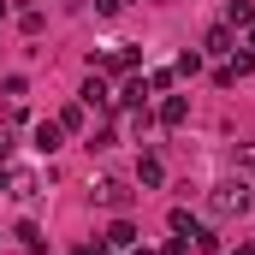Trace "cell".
Returning a JSON list of instances; mask_svg holds the SVG:
<instances>
[{"mask_svg": "<svg viewBox=\"0 0 255 255\" xmlns=\"http://www.w3.org/2000/svg\"><path fill=\"white\" fill-rule=\"evenodd\" d=\"M250 184H244V178H220V184H214V196H208V208H214V214H250Z\"/></svg>", "mask_w": 255, "mask_h": 255, "instance_id": "6da1fadb", "label": "cell"}, {"mask_svg": "<svg viewBox=\"0 0 255 255\" xmlns=\"http://www.w3.org/2000/svg\"><path fill=\"white\" fill-rule=\"evenodd\" d=\"M95 202H107V208H125V202H130V184H125V178H101V184H95Z\"/></svg>", "mask_w": 255, "mask_h": 255, "instance_id": "7a4b0ae2", "label": "cell"}, {"mask_svg": "<svg viewBox=\"0 0 255 255\" xmlns=\"http://www.w3.org/2000/svg\"><path fill=\"white\" fill-rule=\"evenodd\" d=\"M36 148L54 154V148H60V125H36Z\"/></svg>", "mask_w": 255, "mask_h": 255, "instance_id": "3957f363", "label": "cell"}, {"mask_svg": "<svg viewBox=\"0 0 255 255\" xmlns=\"http://www.w3.org/2000/svg\"><path fill=\"white\" fill-rule=\"evenodd\" d=\"M12 196L30 202V196H36V172H18V178H12Z\"/></svg>", "mask_w": 255, "mask_h": 255, "instance_id": "277c9868", "label": "cell"}, {"mask_svg": "<svg viewBox=\"0 0 255 255\" xmlns=\"http://www.w3.org/2000/svg\"><path fill=\"white\" fill-rule=\"evenodd\" d=\"M172 232H190V238H202V226H196V220H190V214H184V208L172 214Z\"/></svg>", "mask_w": 255, "mask_h": 255, "instance_id": "5b68a950", "label": "cell"}, {"mask_svg": "<svg viewBox=\"0 0 255 255\" xmlns=\"http://www.w3.org/2000/svg\"><path fill=\"white\" fill-rule=\"evenodd\" d=\"M119 6H125V0H95V12H101V18H113Z\"/></svg>", "mask_w": 255, "mask_h": 255, "instance_id": "8992f818", "label": "cell"}]
</instances>
